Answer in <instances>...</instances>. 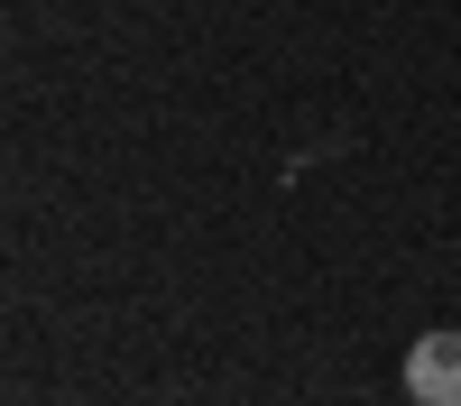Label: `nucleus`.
<instances>
[{"instance_id": "nucleus-1", "label": "nucleus", "mask_w": 461, "mask_h": 406, "mask_svg": "<svg viewBox=\"0 0 461 406\" xmlns=\"http://www.w3.org/2000/svg\"><path fill=\"white\" fill-rule=\"evenodd\" d=\"M406 388L415 406H461V332H425L406 351Z\"/></svg>"}]
</instances>
